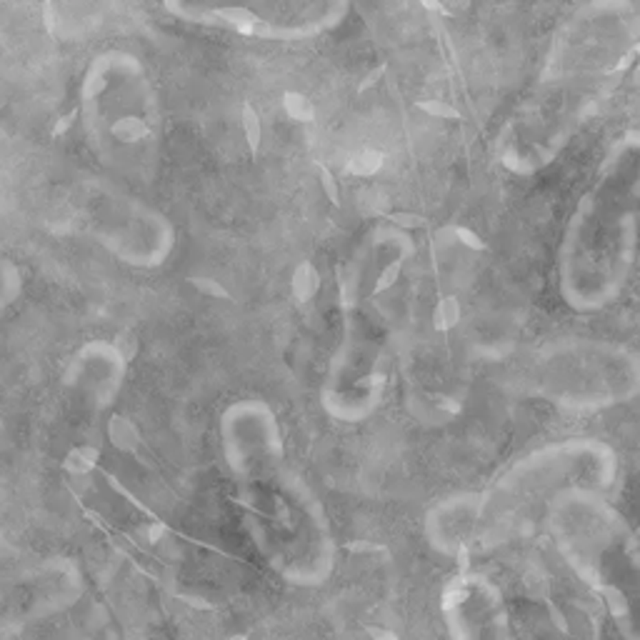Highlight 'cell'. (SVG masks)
Listing matches in <instances>:
<instances>
[{
  "label": "cell",
  "instance_id": "obj_1",
  "mask_svg": "<svg viewBox=\"0 0 640 640\" xmlns=\"http://www.w3.org/2000/svg\"><path fill=\"white\" fill-rule=\"evenodd\" d=\"M413 265L415 241L395 225L373 228L345 261L340 333L320 383V406L338 423H363L386 400Z\"/></svg>",
  "mask_w": 640,
  "mask_h": 640
},
{
  "label": "cell",
  "instance_id": "obj_2",
  "mask_svg": "<svg viewBox=\"0 0 640 640\" xmlns=\"http://www.w3.org/2000/svg\"><path fill=\"white\" fill-rule=\"evenodd\" d=\"M618 455L598 438H560L530 448L483 488L441 498L426 513V540L441 555H475L510 543L543 520L553 498L573 485L608 490Z\"/></svg>",
  "mask_w": 640,
  "mask_h": 640
},
{
  "label": "cell",
  "instance_id": "obj_3",
  "mask_svg": "<svg viewBox=\"0 0 640 640\" xmlns=\"http://www.w3.org/2000/svg\"><path fill=\"white\" fill-rule=\"evenodd\" d=\"M640 250V131L623 133L600 158L560 233L558 296L575 313H598L633 280Z\"/></svg>",
  "mask_w": 640,
  "mask_h": 640
},
{
  "label": "cell",
  "instance_id": "obj_4",
  "mask_svg": "<svg viewBox=\"0 0 640 640\" xmlns=\"http://www.w3.org/2000/svg\"><path fill=\"white\" fill-rule=\"evenodd\" d=\"M543 523L558 555L606 608L618 635L640 640V538L606 490H560Z\"/></svg>",
  "mask_w": 640,
  "mask_h": 640
},
{
  "label": "cell",
  "instance_id": "obj_5",
  "mask_svg": "<svg viewBox=\"0 0 640 640\" xmlns=\"http://www.w3.org/2000/svg\"><path fill=\"white\" fill-rule=\"evenodd\" d=\"M265 485H248L245 500L255 513V536L280 578L300 588H320L333 578L338 543L331 516L316 490L285 465L273 418L263 430Z\"/></svg>",
  "mask_w": 640,
  "mask_h": 640
},
{
  "label": "cell",
  "instance_id": "obj_6",
  "mask_svg": "<svg viewBox=\"0 0 640 640\" xmlns=\"http://www.w3.org/2000/svg\"><path fill=\"white\" fill-rule=\"evenodd\" d=\"M525 386L578 413L628 406L640 398V351L608 338H555L530 358Z\"/></svg>",
  "mask_w": 640,
  "mask_h": 640
},
{
  "label": "cell",
  "instance_id": "obj_7",
  "mask_svg": "<svg viewBox=\"0 0 640 640\" xmlns=\"http://www.w3.org/2000/svg\"><path fill=\"white\" fill-rule=\"evenodd\" d=\"M178 15L255 38L303 41L335 28L348 0H168Z\"/></svg>",
  "mask_w": 640,
  "mask_h": 640
},
{
  "label": "cell",
  "instance_id": "obj_8",
  "mask_svg": "<svg viewBox=\"0 0 640 640\" xmlns=\"http://www.w3.org/2000/svg\"><path fill=\"white\" fill-rule=\"evenodd\" d=\"M443 618L455 638L510 635V613L500 591L478 573H463L445 585Z\"/></svg>",
  "mask_w": 640,
  "mask_h": 640
},
{
  "label": "cell",
  "instance_id": "obj_9",
  "mask_svg": "<svg viewBox=\"0 0 640 640\" xmlns=\"http://www.w3.org/2000/svg\"><path fill=\"white\" fill-rule=\"evenodd\" d=\"M108 441L120 453H135L140 448V433L138 428L133 426V420L123 418V415H113L108 420Z\"/></svg>",
  "mask_w": 640,
  "mask_h": 640
},
{
  "label": "cell",
  "instance_id": "obj_10",
  "mask_svg": "<svg viewBox=\"0 0 640 640\" xmlns=\"http://www.w3.org/2000/svg\"><path fill=\"white\" fill-rule=\"evenodd\" d=\"M111 135L125 145L140 143L151 135V125L140 115H120L111 123Z\"/></svg>",
  "mask_w": 640,
  "mask_h": 640
},
{
  "label": "cell",
  "instance_id": "obj_11",
  "mask_svg": "<svg viewBox=\"0 0 640 640\" xmlns=\"http://www.w3.org/2000/svg\"><path fill=\"white\" fill-rule=\"evenodd\" d=\"M98 461H100V448L78 445L73 450H68V455L63 458V470L80 478V475H88L90 470H96Z\"/></svg>",
  "mask_w": 640,
  "mask_h": 640
},
{
  "label": "cell",
  "instance_id": "obj_12",
  "mask_svg": "<svg viewBox=\"0 0 640 640\" xmlns=\"http://www.w3.org/2000/svg\"><path fill=\"white\" fill-rule=\"evenodd\" d=\"M188 283L193 285L195 290H200L203 296H210V298H228L225 288H223L221 283L213 280V278H200V276H193L188 278Z\"/></svg>",
  "mask_w": 640,
  "mask_h": 640
},
{
  "label": "cell",
  "instance_id": "obj_13",
  "mask_svg": "<svg viewBox=\"0 0 640 640\" xmlns=\"http://www.w3.org/2000/svg\"><path fill=\"white\" fill-rule=\"evenodd\" d=\"M76 118H78V111H70L68 115H63L56 123V128H53V138H58L63 133H68L70 128H73V123H76Z\"/></svg>",
  "mask_w": 640,
  "mask_h": 640
},
{
  "label": "cell",
  "instance_id": "obj_14",
  "mask_svg": "<svg viewBox=\"0 0 640 640\" xmlns=\"http://www.w3.org/2000/svg\"><path fill=\"white\" fill-rule=\"evenodd\" d=\"M163 536H166V525L160 523V520L148 525V540H151V543H160V538Z\"/></svg>",
  "mask_w": 640,
  "mask_h": 640
}]
</instances>
